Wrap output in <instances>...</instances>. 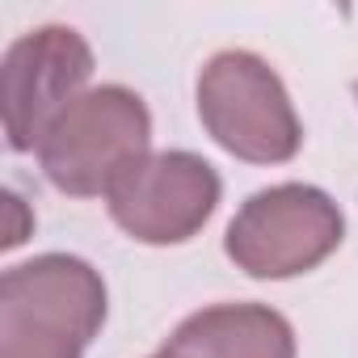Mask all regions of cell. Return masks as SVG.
<instances>
[{"label":"cell","mask_w":358,"mask_h":358,"mask_svg":"<svg viewBox=\"0 0 358 358\" xmlns=\"http://www.w3.org/2000/svg\"><path fill=\"white\" fill-rule=\"evenodd\" d=\"M164 358H295V329L270 303H211L190 312L164 345Z\"/></svg>","instance_id":"cell-7"},{"label":"cell","mask_w":358,"mask_h":358,"mask_svg":"<svg viewBox=\"0 0 358 358\" xmlns=\"http://www.w3.org/2000/svg\"><path fill=\"white\" fill-rule=\"evenodd\" d=\"M152 156V114L127 85H93L43 135L38 169L72 199H106L118 177Z\"/></svg>","instance_id":"cell-2"},{"label":"cell","mask_w":358,"mask_h":358,"mask_svg":"<svg viewBox=\"0 0 358 358\" xmlns=\"http://www.w3.org/2000/svg\"><path fill=\"white\" fill-rule=\"evenodd\" d=\"M203 131L245 164H287L303 148V122L282 76L253 51H220L194 85Z\"/></svg>","instance_id":"cell-3"},{"label":"cell","mask_w":358,"mask_h":358,"mask_svg":"<svg viewBox=\"0 0 358 358\" xmlns=\"http://www.w3.org/2000/svg\"><path fill=\"white\" fill-rule=\"evenodd\" d=\"M152 358H164V354H160V350H156V354H152Z\"/></svg>","instance_id":"cell-8"},{"label":"cell","mask_w":358,"mask_h":358,"mask_svg":"<svg viewBox=\"0 0 358 358\" xmlns=\"http://www.w3.org/2000/svg\"><path fill=\"white\" fill-rule=\"evenodd\" d=\"M354 97H358V85H354Z\"/></svg>","instance_id":"cell-9"},{"label":"cell","mask_w":358,"mask_h":358,"mask_svg":"<svg viewBox=\"0 0 358 358\" xmlns=\"http://www.w3.org/2000/svg\"><path fill=\"white\" fill-rule=\"evenodd\" d=\"M345 241L341 207L308 182H278L241 203L224 232L228 262L262 282H282L329 262Z\"/></svg>","instance_id":"cell-4"},{"label":"cell","mask_w":358,"mask_h":358,"mask_svg":"<svg viewBox=\"0 0 358 358\" xmlns=\"http://www.w3.org/2000/svg\"><path fill=\"white\" fill-rule=\"evenodd\" d=\"M110 312L106 278L76 253H38L0 278V358H85Z\"/></svg>","instance_id":"cell-1"},{"label":"cell","mask_w":358,"mask_h":358,"mask_svg":"<svg viewBox=\"0 0 358 358\" xmlns=\"http://www.w3.org/2000/svg\"><path fill=\"white\" fill-rule=\"evenodd\" d=\"M93 80V47L72 26H38L0 59V110L13 152H38L47 127Z\"/></svg>","instance_id":"cell-6"},{"label":"cell","mask_w":358,"mask_h":358,"mask_svg":"<svg viewBox=\"0 0 358 358\" xmlns=\"http://www.w3.org/2000/svg\"><path fill=\"white\" fill-rule=\"evenodd\" d=\"M224 182L211 160L173 148L131 164L106 194L110 220L139 245H186L215 215Z\"/></svg>","instance_id":"cell-5"}]
</instances>
